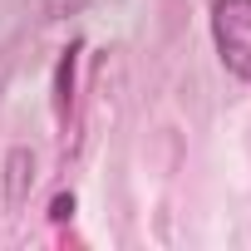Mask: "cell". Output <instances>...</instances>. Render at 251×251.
<instances>
[{
  "label": "cell",
  "mask_w": 251,
  "mask_h": 251,
  "mask_svg": "<svg viewBox=\"0 0 251 251\" xmlns=\"http://www.w3.org/2000/svg\"><path fill=\"white\" fill-rule=\"evenodd\" d=\"M84 5V0H45V10H50V20H59V15H74Z\"/></svg>",
  "instance_id": "5b68a950"
},
{
  "label": "cell",
  "mask_w": 251,
  "mask_h": 251,
  "mask_svg": "<svg viewBox=\"0 0 251 251\" xmlns=\"http://www.w3.org/2000/svg\"><path fill=\"white\" fill-rule=\"evenodd\" d=\"M30 187H35V153L30 148H10L5 153V212H20L30 202Z\"/></svg>",
  "instance_id": "7a4b0ae2"
},
{
  "label": "cell",
  "mask_w": 251,
  "mask_h": 251,
  "mask_svg": "<svg viewBox=\"0 0 251 251\" xmlns=\"http://www.w3.org/2000/svg\"><path fill=\"white\" fill-rule=\"evenodd\" d=\"M69 217H74V192H59L50 202V222H69Z\"/></svg>",
  "instance_id": "277c9868"
},
{
  "label": "cell",
  "mask_w": 251,
  "mask_h": 251,
  "mask_svg": "<svg viewBox=\"0 0 251 251\" xmlns=\"http://www.w3.org/2000/svg\"><path fill=\"white\" fill-rule=\"evenodd\" d=\"M212 45L222 64L251 84V0H217L212 5Z\"/></svg>",
  "instance_id": "6da1fadb"
},
{
  "label": "cell",
  "mask_w": 251,
  "mask_h": 251,
  "mask_svg": "<svg viewBox=\"0 0 251 251\" xmlns=\"http://www.w3.org/2000/svg\"><path fill=\"white\" fill-rule=\"evenodd\" d=\"M74 59H79V40L59 54V69H54V113H59V123L69 118V103H74Z\"/></svg>",
  "instance_id": "3957f363"
}]
</instances>
